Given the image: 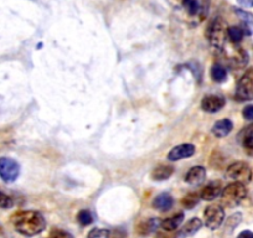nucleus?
I'll list each match as a JSON object with an SVG mask.
<instances>
[{
  "label": "nucleus",
  "mask_w": 253,
  "mask_h": 238,
  "mask_svg": "<svg viewBox=\"0 0 253 238\" xmlns=\"http://www.w3.org/2000/svg\"><path fill=\"white\" fill-rule=\"evenodd\" d=\"M11 223L19 233L35 236L46 228V220L38 211H20L11 217Z\"/></svg>",
  "instance_id": "obj_1"
},
{
  "label": "nucleus",
  "mask_w": 253,
  "mask_h": 238,
  "mask_svg": "<svg viewBox=\"0 0 253 238\" xmlns=\"http://www.w3.org/2000/svg\"><path fill=\"white\" fill-rule=\"evenodd\" d=\"M227 29V25H226L223 19L220 18V16L212 19L209 23L205 33L206 39H208L211 47L215 51H217V52H221V51L225 50L226 41L228 40Z\"/></svg>",
  "instance_id": "obj_2"
},
{
  "label": "nucleus",
  "mask_w": 253,
  "mask_h": 238,
  "mask_svg": "<svg viewBox=\"0 0 253 238\" xmlns=\"http://www.w3.org/2000/svg\"><path fill=\"white\" fill-rule=\"evenodd\" d=\"M246 196H247V189H246L245 184L233 181V183L228 184L226 188H223L221 200H222V205L225 207L233 208L240 205L245 200Z\"/></svg>",
  "instance_id": "obj_3"
},
{
  "label": "nucleus",
  "mask_w": 253,
  "mask_h": 238,
  "mask_svg": "<svg viewBox=\"0 0 253 238\" xmlns=\"http://www.w3.org/2000/svg\"><path fill=\"white\" fill-rule=\"evenodd\" d=\"M235 97L237 101L246 102L253 99V69L247 70L238 81Z\"/></svg>",
  "instance_id": "obj_4"
},
{
  "label": "nucleus",
  "mask_w": 253,
  "mask_h": 238,
  "mask_svg": "<svg viewBox=\"0 0 253 238\" xmlns=\"http://www.w3.org/2000/svg\"><path fill=\"white\" fill-rule=\"evenodd\" d=\"M228 179L241 184H248L252 179V170L250 165L243 161H236L231 164L226 170Z\"/></svg>",
  "instance_id": "obj_5"
},
{
  "label": "nucleus",
  "mask_w": 253,
  "mask_h": 238,
  "mask_svg": "<svg viewBox=\"0 0 253 238\" xmlns=\"http://www.w3.org/2000/svg\"><path fill=\"white\" fill-rule=\"evenodd\" d=\"M20 174L18 161L8 157L0 158V177L5 183H14Z\"/></svg>",
  "instance_id": "obj_6"
},
{
  "label": "nucleus",
  "mask_w": 253,
  "mask_h": 238,
  "mask_svg": "<svg viewBox=\"0 0 253 238\" xmlns=\"http://www.w3.org/2000/svg\"><path fill=\"white\" fill-rule=\"evenodd\" d=\"M204 218L210 230H217L225 221V210L220 205H210L204 211Z\"/></svg>",
  "instance_id": "obj_7"
},
{
  "label": "nucleus",
  "mask_w": 253,
  "mask_h": 238,
  "mask_svg": "<svg viewBox=\"0 0 253 238\" xmlns=\"http://www.w3.org/2000/svg\"><path fill=\"white\" fill-rule=\"evenodd\" d=\"M226 101L223 97L216 96V94H209L204 97L201 101V108L208 113H216L225 107Z\"/></svg>",
  "instance_id": "obj_8"
},
{
  "label": "nucleus",
  "mask_w": 253,
  "mask_h": 238,
  "mask_svg": "<svg viewBox=\"0 0 253 238\" xmlns=\"http://www.w3.org/2000/svg\"><path fill=\"white\" fill-rule=\"evenodd\" d=\"M194 154H195V147L193 144H180L170 150L168 154V160L177 161V160L185 159V158L193 157Z\"/></svg>",
  "instance_id": "obj_9"
},
{
  "label": "nucleus",
  "mask_w": 253,
  "mask_h": 238,
  "mask_svg": "<svg viewBox=\"0 0 253 238\" xmlns=\"http://www.w3.org/2000/svg\"><path fill=\"white\" fill-rule=\"evenodd\" d=\"M235 14L240 19V28L242 29L243 34L247 36L253 35V14L242 10V9H235Z\"/></svg>",
  "instance_id": "obj_10"
},
{
  "label": "nucleus",
  "mask_w": 253,
  "mask_h": 238,
  "mask_svg": "<svg viewBox=\"0 0 253 238\" xmlns=\"http://www.w3.org/2000/svg\"><path fill=\"white\" fill-rule=\"evenodd\" d=\"M223 188L221 186V183L218 181H213V183H210L209 185H206L205 188L203 189V191L200 193V198L205 201H213L221 196L222 194Z\"/></svg>",
  "instance_id": "obj_11"
},
{
  "label": "nucleus",
  "mask_w": 253,
  "mask_h": 238,
  "mask_svg": "<svg viewBox=\"0 0 253 238\" xmlns=\"http://www.w3.org/2000/svg\"><path fill=\"white\" fill-rule=\"evenodd\" d=\"M206 177V169L204 166H194L185 175V181L190 185H200Z\"/></svg>",
  "instance_id": "obj_12"
},
{
  "label": "nucleus",
  "mask_w": 253,
  "mask_h": 238,
  "mask_svg": "<svg viewBox=\"0 0 253 238\" xmlns=\"http://www.w3.org/2000/svg\"><path fill=\"white\" fill-rule=\"evenodd\" d=\"M228 62L232 67L235 69H242L247 65L248 62V55L243 48L241 47H235L233 48L232 55L228 57Z\"/></svg>",
  "instance_id": "obj_13"
},
{
  "label": "nucleus",
  "mask_w": 253,
  "mask_h": 238,
  "mask_svg": "<svg viewBox=\"0 0 253 238\" xmlns=\"http://www.w3.org/2000/svg\"><path fill=\"white\" fill-rule=\"evenodd\" d=\"M172 206H174V198H172V196L168 193L159 194V195L153 200V207L158 211H162V212L169 211Z\"/></svg>",
  "instance_id": "obj_14"
},
{
  "label": "nucleus",
  "mask_w": 253,
  "mask_h": 238,
  "mask_svg": "<svg viewBox=\"0 0 253 238\" xmlns=\"http://www.w3.org/2000/svg\"><path fill=\"white\" fill-rule=\"evenodd\" d=\"M233 123L231 122L228 118L221 119L218 122H216L212 127V134L216 138H225L232 132Z\"/></svg>",
  "instance_id": "obj_15"
},
{
  "label": "nucleus",
  "mask_w": 253,
  "mask_h": 238,
  "mask_svg": "<svg viewBox=\"0 0 253 238\" xmlns=\"http://www.w3.org/2000/svg\"><path fill=\"white\" fill-rule=\"evenodd\" d=\"M240 142L247 154L253 155V123L240 133Z\"/></svg>",
  "instance_id": "obj_16"
},
{
  "label": "nucleus",
  "mask_w": 253,
  "mask_h": 238,
  "mask_svg": "<svg viewBox=\"0 0 253 238\" xmlns=\"http://www.w3.org/2000/svg\"><path fill=\"white\" fill-rule=\"evenodd\" d=\"M201 226H203V222H201L200 218L193 217L191 220L187 221V222L185 223L184 227L180 230L179 235L182 236V237H190V236L195 235V233L200 230Z\"/></svg>",
  "instance_id": "obj_17"
},
{
  "label": "nucleus",
  "mask_w": 253,
  "mask_h": 238,
  "mask_svg": "<svg viewBox=\"0 0 253 238\" xmlns=\"http://www.w3.org/2000/svg\"><path fill=\"white\" fill-rule=\"evenodd\" d=\"M172 174H174V167L168 166V165H159L153 170L150 176L154 181H164L168 180Z\"/></svg>",
  "instance_id": "obj_18"
},
{
  "label": "nucleus",
  "mask_w": 253,
  "mask_h": 238,
  "mask_svg": "<svg viewBox=\"0 0 253 238\" xmlns=\"http://www.w3.org/2000/svg\"><path fill=\"white\" fill-rule=\"evenodd\" d=\"M184 221V213L180 212L176 215L171 216V217H168L165 220H163L160 222V227L164 231H175Z\"/></svg>",
  "instance_id": "obj_19"
},
{
  "label": "nucleus",
  "mask_w": 253,
  "mask_h": 238,
  "mask_svg": "<svg viewBox=\"0 0 253 238\" xmlns=\"http://www.w3.org/2000/svg\"><path fill=\"white\" fill-rule=\"evenodd\" d=\"M160 226V221L158 218L152 217V218H148L147 221H143L139 226H138V233L140 235L145 236V235H150L152 232L157 231V228Z\"/></svg>",
  "instance_id": "obj_20"
},
{
  "label": "nucleus",
  "mask_w": 253,
  "mask_h": 238,
  "mask_svg": "<svg viewBox=\"0 0 253 238\" xmlns=\"http://www.w3.org/2000/svg\"><path fill=\"white\" fill-rule=\"evenodd\" d=\"M211 77L217 83H222V82L227 79V70L220 64L213 65L212 69H211Z\"/></svg>",
  "instance_id": "obj_21"
},
{
  "label": "nucleus",
  "mask_w": 253,
  "mask_h": 238,
  "mask_svg": "<svg viewBox=\"0 0 253 238\" xmlns=\"http://www.w3.org/2000/svg\"><path fill=\"white\" fill-rule=\"evenodd\" d=\"M200 194L190 193L182 198L181 203L182 206H184V208H186V210H193V208L200 202Z\"/></svg>",
  "instance_id": "obj_22"
},
{
  "label": "nucleus",
  "mask_w": 253,
  "mask_h": 238,
  "mask_svg": "<svg viewBox=\"0 0 253 238\" xmlns=\"http://www.w3.org/2000/svg\"><path fill=\"white\" fill-rule=\"evenodd\" d=\"M243 36H245V34H243L242 29L240 26H231V28L227 29V38L233 45L240 43L242 41Z\"/></svg>",
  "instance_id": "obj_23"
},
{
  "label": "nucleus",
  "mask_w": 253,
  "mask_h": 238,
  "mask_svg": "<svg viewBox=\"0 0 253 238\" xmlns=\"http://www.w3.org/2000/svg\"><path fill=\"white\" fill-rule=\"evenodd\" d=\"M77 221L80 222V225L88 226L93 222V216H92V213L88 210H82L77 215Z\"/></svg>",
  "instance_id": "obj_24"
},
{
  "label": "nucleus",
  "mask_w": 253,
  "mask_h": 238,
  "mask_svg": "<svg viewBox=\"0 0 253 238\" xmlns=\"http://www.w3.org/2000/svg\"><path fill=\"white\" fill-rule=\"evenodd\" d=\"M111 237V232L106 228H93L89 231L88 238H109Z\"/></svg>",
  "instance_id": "obj_25"
},
{
  "label": "nucleus",
  "mask_w": 253,
  "mask_h": 238,
  "mask_svg": "<svg viewBox=\"0 0 253 238\" xmlns=\"http://www.w3.org/2000/svg\"><path fill=\"white\" fill-rule=\"evenodd\" d=\"M14 206L13 198L9 195H6L5 193L0 191V208L3 210H8V208H11Z\"/></svg>",
  "instance_id": "obj_26"
},
{
  "label": "nucleus",
  "mask_w": 253,
  "mask_h": 238,
  "mask_svg": "<svg viewBox=\"0 0 253 238\" xmlns=\"http://www.w3.org/2000/svg\"><path fill=\"white\" fill-rule=\"evenodd\" d=\"M50 238H74V236L61 228H53L50 232Z\"/></svg>",
  "instance_id": "obj_27"
},
{
  "label": "nucleus",
  "mask_w": 253,
  "mask_h": 238,
  "mask_svg": "<svg viewBox=\"0 0 253 238\" xmlns=\"http://www.w3.org/2000/svg\"><path fill=\"white\" fill-rule=\"evenodd\" d=\"M241 220H242V215H241V213H235V215H232L227 221H226V227L230 231H232L233 228L241 222Z\"/></svg>",
  "instance_id": "obj_28"
},
{
  "label": "nucleus",
  "mask_w": 253,
  "mask_h": 238,
  "mask_svg": "<svg viewBox=\"0 0 253 238\" xmlns=\"http://www.w3.org/2000/svg\"><path fill=\"white\" fill-rule=\"evenodd\" d=\"M179 233H175L174 231H159L155 235V238H177Z\"/></svg>",
  "instance_id": "obj_29"
},
{
  "label": "nucleus",
  "mask_w": 253,
  "mask_h": 238,
  "mask_svg": "<svg viewBox=\"0 0 253 238\" xmlns=\"http://www.w3.org/2000/svg\"><path fill=\"white\" fill-rule=\"evenodd\" d=\"M242 116L246 120H253V104L246 106L242 111Z\"/></svg>",
  "instance_id": "obj_30"
},
{
  "label": "nucleus",
  "mask_w": 253,
  "mask_h": 238,
  "mask_svg": "<svg viewBox=\"0 0 253 238\" xmlns=\"http://www.w3.org/2000/svg\"><path fill=\"white\" fill-rule=\"evenodd\" d=\"M237 3L240 4L242 8H253V0H237Z\"/></svg>",
  "instance_id": "obj_31"
},
{
  "label": "nucleus",
  "mask_w": 253,
  "mask_h": 238,
  "mask_svg": "<svg viewBox=\"0 0 253 238\" xmlns=\"http://www.w3.org/2000/svg\"><path fill=\"white\" fill-rule=\"evenodd\" d=\"M237 238H253V232L248 230L242 231V232L237 236Z\"/></svg>",
  "instance_id": "obj_32"
}]
</instances>
